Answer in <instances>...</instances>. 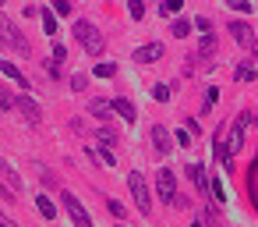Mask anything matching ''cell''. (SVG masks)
Wrapping results in <instances>:
<instances>
[{
  "instance_id": "6da1fadb",
  "label": "cell",
  "mask_w": 258,
  "mask_h": 227,
  "mask_svg": "<svg viewBox=\"0 0 258 227\" xmlns=\"http://www.w3.org/2000/svg\"><path fill=\"white\" fill-rule=\"evenodd\" d=\"M71 32H75V39H78V47H82V50H85L89 57H99V54H103V47H106V39H103V32H99V29H96L92 22H85V18H78Z\"/></svg>"
},
{
  "instance_id": "7a4b0ae2",
  "label": "cell",
  "mask_w": 258,
  "mask_h": 227,
  "mask_svg": "<svg viewBox=\"0 0 258 227\" xmlns=\"http://www.w3.org/2000/svg\"><path fill=\"white\" fill-rule=\"evenodd\" d=\"M251 121H254V117H251V110H240V114H237V121L230 124V131H226V156H230V160L240 153V146H244V131L251 128Z\"/></svg>"
},
{
  "instance_id": "3957f363",
  "label": "cell",
  "mask_w": 258,
  "mask_h": 227,
  "mask_svg": "<svg viewBox=\"0 0 258 227\" xmlns=\"http://www.w3.org/2000/svg\"><path fill=\"white\" fill-rule=\"evenodd\" d=\"M127 188H131V199H135L138 213L149 216V213H152V195H149V185H145L142 170H131V174H127Z\"/></svg>"
},
{
  "instance_id": "277c9868",
  "label": "cell",
  "mask_w": 258,
  "mask_h": 227,
  "mask_svg": "<svg viewBox=\"0 0 258 227\" xmlns=\"http://www.w3.org/2000/svg\"><path fill=\"white\" fill-rule=\"evenodd\" d=\"M0 36H4V43H11V47H15L18 54H25V57L32 54V47H29V39L22 36V29H18V25H15V22H11V18L4 15V11H0Z\"/></svg>"
},
{
  "instance_id": "5b68a950",
  "label": "cell",
  "mask_w": 258,
  "mask_h": 227,
  "mask_svg": "<svg viewBox=\"0 0 258 227\" xmlns=\"http://www.w3.org/2000/svg\"><path fill=\"white\" fill-rule=\"evenodd\" d=\"M60 202H64V209H68V216L75 220V227H96L92 223V216H89V209L78 202V195L75 192H68V188H60Z\"/></svg>"
},
{
  "instance_id": "8992f818",
  "label": "cell",
  "mask_w": 258,
  "mask_h": 227,
  "mask_svg": "<svg viewBox=\"0 0 258 227\" xmlns=\"http://www.w3.org/2000/svg\"><path fill=\"white\" fill-rule=\"evenodd\" d=\"M156 192H159V199H163V202H173V199H177V177H173V170H170V167L156 170Z\"/></svg>"
},
{
  "instance_id": "52a82bcc",
  "label": "cell",
  "mask_w": 258,
  "mask_h": 227,
  "mask_svg": "<svg viewBox=\"0 0 258 227\" xmlns=\"http://www.w3.org/2000/svg\"><path fill=\"white\" fill-rule=\"evenodd\" d=\"M18 114H22L29 124H39V121H43V110H39V103H36L29 93H22V96H18Z\"/></svg>"
},
{
  "instance_id": "ba28073f",
  "label": "cell",
  "mask_w": 258,
  "mask_h": 227,
  "mask_svg": "<svg viewBox=\"0 0 258 227\" xmlns=\"http://www.w3.org/2000/svg\"><path fill=\"white\" fill-rule=\"evenodd\" d=\"M226 32H230V36H233V43H240V47H251V43H254V36H251L254 29H251L247 22H240V18H233V22L226 25Z\"/></svg>"
},
{
  "instance_id": "9c48e42d",
  "label": "cell",
  "mask_w": 258,
  "mask_h": 227,
  "mask_svg": "<svg viewBox=\"0 0 258 227\" xmlns=\"http://www.w3.org/2000/svg\"><path fill=\"white\" fill-rule=\"evenodd\" d=\"M110 103H113V114H117L124 124H135V121H138V110H135V103H131L127 96H113Z\"/></svg>"
},
{
  "instance_id": "30bf717a",
  "label": "cell",
  "mask_w": 258,
  "mask_h": 227,
  "mask_svg": "<svg viewBox=\"0 0 258 227\" xmlns=\"http://www.w3.org/2000/svg\"><path fill=\"white\" fill-rule=\"evenodd\" d=\"M173 142H177V139H173V131H170L166 124H156V128H152V146H156V153L166 156V153L173 149Z\"/></svg>"
},
{
  "instance_id": "8fae6325",
  "label": "cell",
  "mask_w": 258,
  "mask_h": 227,
  "mask_svg": "<svg viewBox=\"0 0 258 227\" xmlns=\"http://www.w3.org/2000/svg\"><path fill=\"white\" fill-rule=\"evenodd\" d=\"M159 57H163V43H145V47L135 50V61L138 64H156Z\"/></svg>"
},
{
  "instance_id": "7c38bea8",
  "label": "cell",
  "mask_w": 258,
  "mask_h": 227,
  "mask_svg": "<svg viewBox=\"0 0 258 227\" xmlns=\"http://www.w3.org/2000/svg\"><path fill=\"white\" fill-rule=\"evenodd\" d=\"M0 177H4V185H8V188H11L15 195H22V192H25V188H22V177L15 174V167H11V163H8L4 156H0Z\"/></svg>"
},
{
  "instance_id": "4fadbf2b",
  "label": "cell",
  "mask_w": 258,
  "mask_h": 227,
  "mask_svg": "<svg viewBox=\"0 0 258 227\" xmlns=\"http://www.w3.org/2000/svg\"><path fill=\"white\" fill-rule=\"evenodd\" d=\"M89 114L99 117V121L106 124V121L113 117V103H110V100H89Z\"/></svg>"
},
{
  "instance_id": "5bb4252c",
  "label": "cell",
  "mask_w": 258,
  "mask_h": 227,
  "mask_svg": "<svg viewBox=\"0 0 258 227\" xmlns=\"http://www.w3.org/2000/svg\"><path fill=\"white\" fill-rule=\"evenodd\" d=\"M187 177L198 185V192H202V195L212 188V185H209V177H205V167H202V163H187Z\"/></svg>"
},
{
  "instance_id": "9a60e30c",
  "label": "cell",
  "mask_w": 258,
  "mask_h": 227,
  "mask_svg": "<svg viewBox=\"0 0 258 227\" xmlns=\"http://www.w3.org/2000/svg\"><path fill=\"white\" fill-rule=\"evenodd\" d=\"M0 75H8V78H11L18 89H29V78H25V75H22L15 64H11V61H0Z\"/></svg>"
},
{
  "instance_id": "2e32d148",
  "label": "cell",
  "mask_w": 258,
  "mask_h": 227,
  "mask_svg": "<svg viewBox=\"0 0 258 227\" xmlns=\"http://www.w3.org/2000/svg\"><path fill=\"white\" fill-rule=\"evenodd\" d=\"M36 209H39L43 220H57V206H53L50 195H36Z\"/></svg>"
},
{
  "instance_id": "e0dca14e",
  "label": "cell",
  "mask_w": 258,
  "mask_h": 227,
  "mask_svg": "<svg viewBox=\"0 0 258 227\" xmlns=\"http://www.w3.org/2000/svg\"><path fill=\"white\" fill-rule=\"evenodd\" d=\"M39 18H43V32H46L50 39H57V32H60V29H57V15L46 8V11H39Z\"/></svg>"
},
{
  "instance_id": "ac0fdd59",
  "label": "cell",
  "mask_w": 258,
  "mask_h": 227,
  "mask_svg": "<svg viewBox=\"0 0 258 227\" xmlns=\"http://www.w3.org/2000/svg\"><path fill=\"white\" fill-rule=\"evenodd\" d=\"M233 78H237V82H254V78H258V68H254L251 61H244V64H237Z\"/></svg>"
},
{
  "instance_id": "d6986e66",
  "label": "cell",
  "mask_w": 258,
  "mask_h": 227,
  "mask_svg": "<svg viewBox=\"0 0 258 227\" xmlns=\"http://www.w3.org/2000/svg\"><path fill=\"white\" fill-rule=\"evenodd\" d=\"M191 29H195V22H184V18H173V25H170L173 39H187V36H191Z\"/></svg>"
},
{
  "instance_id": "ffe728a7",
  "label": "cell",
  "mask_w": 258,
  "mask_h": 227,
  "mask_svg": "<svg viewBox=\"0 0 258 227\" xmlns=\"http://www.w3.org/2000/svg\"><path fill=\"white\" fill-rule=\"evenodd\" d=\"M96 139H99L103 146H117V142H120V131H117V128H110V124H103V128L96 131Z\"/></svg>"
},
{
  "instance_id": "44dd1931",
  "label": "cell",
  "mask_w": 258,
  "mask_h": 227,
  "mask_svg": "<svg viewBox=\"0 0 258 227\" xmlns=\"http://www.w3.org/2000/svg\"><path fill=\"white\" fill-rule=\"evenodd\" d=\"M212 54H216V36L209 32V36H202V43H198V57H202V61H209Z\"/></svg>"
},
{
  "instance_id": "7402d4cb",
  "label": "cell",
  "mask_w": 258,
  "mask_h": 227,
  "mask_svg": "<svg viewBox=\"0 0 258 227\" xmlns=\"http://www.w3.org/2000/svg\"><path fill=\"white\" fill-rule=\"evenodd\" d=\"M0 110H18V96L8 85H0Z\"/></svg>"
},
{
  "instance_id": "603a6c76",
  "label": "cell",
  "mask_w": 258,
  "mask_h": 227,
  "mask_svg": "<svg viewBox=\"0 0 258 227\" xmlns=\"http://www.w3.org/2000/svg\"><path fill=\"white\" fill-rule=\"evenodd\" d=\"M92 75H96V78H113V75H117V64H110V61H99V64L92 68Z\"/></svg>"
},
{
  "instance_id": "cb8c5ba5",
  "label": "cell",
  "mask_w": 258,
  "mask_h": 227,
  "mask_svg": "<svg viewBox=\"0 0 258 227\" xmlns=\"http://www.w3.org/2000/svg\"><path fill=\"white\" fill-rule=\"evenodd\" d=\"M170 93H173V85H166V82H156V85H152V100H159V103H166Z\"/></svg>"
},
{
  "instance_id": "d4e9b609",
  "label": "cell",
  "mask_w": 258,
  "mask_h": 227,
  "mask_svg": "<svg viewBox=\"0 0 258 227\" xmlns=\"http://www.w3.org/2000/svg\"><path fill=\"white\" fill-rule=\"evenodd\" d=\"M180 8H184V0H163V4H159V15L170 18V15H177Z\"/></svg>"
},
{
  "instance_id": "484cf974",
  "label": "cell",
  "mask_w": 258,
  "mask_h": 227,
  "mask_svg": "<svg viewBox=\"0 0 258 227\" xmlns=\"http://www.w3.org/2000/svg\"><path fill=\"white\" fill-rule=\"evenodd\" d=\"M50 61H57V64H64V61H68V47H64L60 39H53V54H50Z\"/></svg>"
},
{
  "instance_id": "4316f807",
  "label": "cell",
  "mask_w": 258,
  "mask_h": 227,
  "mask_svg": "<svg viewBox=\"0 0 258 227\" xmlns=\"http://www.w3.org/2000/svg\"><path fill=\"white\" fill-rule=\"evenodd\" d=\"M71 89H75V93H85V89H89V75H85V71L71 75Z\"/></svg>"
},
{
  "instance_id": "83f0119b",
  "label": "cell",
  "mask_w": 258,
  "mask_h": 227,
  "mask_svg": "<svg viewBox=\"0 0 258 227\" xmlns=\"http://www.w3.org/2000/svg\"><path fill=\"white\" fill-rule=\"evenodd\" d=\"M173 139H177V146H180V149H187V146L195 142V135H191L187 128H177V131H173Z\"/></svg>"
},
{
  "instance_id": "f1b7e54d",
  "label": "cell",
  "mask_w": 258,
  "mask_h": 227,
  "mask_svg": "<svg viewBox=\"0 0 258 227\" xmlns=\"http://www.w3.org/2000/svg\"><path fill=\"white\" fill-rule=\"evenodd\" d=\"M127 15L138 22V18H145V4H142V0H127Z\"/></svg>"
},
{
  "instance_id": "f546056e",
  "label": "cell",
  "mask_w": 258,
  "mask_h": 227,
  "mask_svg": "<svg viewBox=\"0 0 258 227\" xmlns=\"http://www.w3.org/2000/svg\"><path fill=\"white\" fill-rule=\"evenodd\" d=\"M212 195H216V202H226V188H223V177H212Z\"/></svg>"
},
{
  "instance_id": "4dcf8cb0",
  "label": "cell",
  "mask_w": 258,
  "mask_h": 227,
  "mask_svg": "<svg viewBox=\"0 0 258 227\" xmlns=\"http://www.w3.org/2000/svg\"><path fill=\"white\" fill-rule=\"evenodd\" d=\"M226 4H230L233 11H240V15H247V11H254V4H247V0H226Z\"/></svg>"
},
{
  "instance_id": "1f68e13d",
  "label": "cell",
  "mask_w": 258,
  "mask_h": 227,
  "mask_svg": "<svg viewBox=\"0 0 258 227\" xmlns=\"http://www.w3.org/2000/svg\"><path fill=\"white\" fill-rule=\"evenodd\" d=\"M106 209H110V216H117V220H124V206H120L117 199H110V202H106Z\"/></svg>"
},
{
  "instance_id": "d6a6232c",
  "label": "cell",
  "mask_w": 258,
  "mask_h": 227,
  "mask_svg": "<svg viewBox=\"0 0 258 227\" xmlns=\"http://www.w3.org/2000/svg\"><path fill=\"white\" fill-rule=\"evenodd\" d=\"M195 29H198L202 36H209V29H212V22H209V18L202 15V18H195Z\"/></svg>"
},
{
  "instance_id": "836d02e7",
  "label": "cell",
  "mask_w": 258,
  "mask_h": 227,
  "mask_svg": "<svg viewBox=\"0 0 258 227\" xmlns=\"http://www.w3.org/2000/svg\"><path fill=\"white\" fill-rule=\"evenodd\" d=\"M60 71H64V64H57V61H46V75H50V78H60Z\"/></svg>"
},
{
  "instance_id": "e575fe53",
  "label": "cell",
  "mask_w": 258,
  "mask_h": 227,
  "mask_svg": "<svg viewBox=\"0 0 258 227\" xmlns=\"http://www.w3.org/2000/svg\"><path fill=\"white\" fill-rule=\"evenodd\" d=\"M212 103H216V89H205V103H202V114H209V110H212Z\"/></svg>"
},
{
  "instance_id": "d590c367",
  "label": "cell",
  "mask_w": 258,
  "mask_h": 227,
  "mask_svg": "<svg viewBox=\"0 0 258 227\" xmlns=\"http://www.w3.org/2000/svg\"><path fill=\"white\" fill-rule=\"evenodd\" d=\"M53 11L57 15H71V0H53Z\"/></svg>"
},
{
  "instance_id": "8d00e7d4",
  "label": "cell",
  "mask_w": 258,
  "mask_h": 227,
  "mask_svg": "<svg viewBox=\"0 0 258 227\" xmlns=\"http://www.w3.org/2000/svg\"><path fill=\"white\" fill-rule=\"evenodd\" d=\"M184 128H187L191 135H202V124H198V117H187V121H184Z\"/></svg>"
},
{
  "instance_id": "74e56055",
  "label": "cell",
  "mask_w": 258,
  "mask_h": 227,
  "mask_svg": "<svg viewBox=\"0 0 258 227\" xmlns=\"http://www.w3.org/2000/svg\"><path fill=\"white\" fill-rule=\"evenodd\" d=\"M173 206H177V209H187V206H191V199H187V195H180V192H177V199H173Z\"/></svg>"
},
{
  "instance_id": "f35d334b",
  "label": "cell",
  "mask_w": 258,
  "mask_h": 227,
  "mask_svg": "<svg viewBox=\"0 0 258 227\" xmlns=\"http://www.w3.org/2000/svg\"><path fill=\"white\" fill-rule=\"evenodd\" d=\"M0 227H18V223H15V220H11L8 213H0Z\"/></svg>"
},
{
  "instance_id": "ab89813d",
  "label": "cell",
  "mask_w": 258,
  "mask_h": 227,
  "mask_svg": "<svg viewBox=\"0 0 258 227\" xmlns=\"http://www.w3.org/2000/svg\"><path fill=\"white\" fill-rule=\"evenodd\" d=\"M251 61H258V36H254V43H251Z\"/></svg>"
},
{
  "instance_id": "60d3db41",
  "label": "cell",
  "mask_w": 258,
  "mask_h": 227,
  "mask_svg": "<svg viewBox=\"0 0 258 227\" xmlns=\"http://www.w3.org/2000/svg\"><path fill=\"white\" fill-rule=\"evenodd\" d=\"M191 227H202V220H191Z\"/></svg>"
},
{
  "instance_id": "b9f144b4",
  "label": "cell",
  "mask_w": 258,
  "mask_h": 227,
  "mask_svg": "<svg viewBox=\"0 0 258 227\" xmlns=\"http://www.w3.org/2000/svg\"><path fill=\"white\" fill-rule=\"evenodd\" d=\"M4 4H8V0H0V11H4Z\"/></svg>"
},
{
  "instance_id": "7bdbcfd3",
  "label": "cell",
  "mask_w": 258,
  "mask_h": 227,
  "mask_svg": "<svg viewBox=\"0 0 258 227\" xmlns=\"http://www.w3.org/2000/svg\"><path fill=\"white\" fill-rule=\"evenodd\" d=\"M0 47H4V36H0Z\"/></svg>"
},
{
  "instance_id": "ee69618b",
  "label": "cell",
  "mask_w": 258,
  "mask_h": 227,
  "mask_svg": "<svg viewBox=\"0 0 258 227\" xmlns=\"http://www.w3.org/2000/svg\"><path fill=\"white\" fill-rule=\"evenodd\" d=\"M120 227H127V223H120Z\"/></svg>"
}]
</instances>
